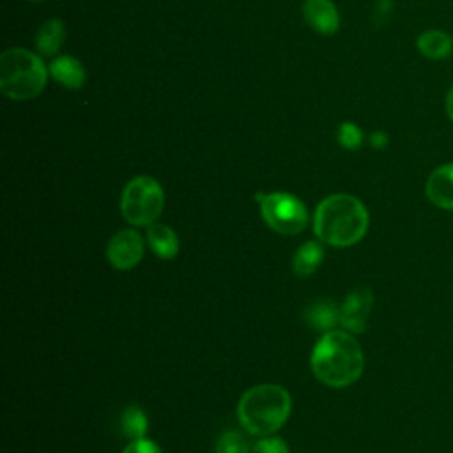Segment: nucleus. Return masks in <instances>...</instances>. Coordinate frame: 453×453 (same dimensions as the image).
Instances as JSON below:
<instances>
[{
    "label": "nucleus",
    "mask_w": 453,
    "mask_h": 453,
    "mask_svg": "<svg viewBox=\"0 0 453 453\" xmlns=\"http://www.w3.org/2000/svg\"><path fill=\"white\" fill-rule=\"evenodd\" d=\"M310 365L315 377L326 386L345 388L361 377L365 359L357 340L350 333L333 329L317 342Z\"/></svg>",
    "instance_id": "f257e3e1"
},
{
    "label": "nucleus",
    "mask_w": 453,
    "mask_h": 453,
    "mask_svg": "<svg viewBox=\"0 0 453 453\" xmlns=\"http://www.w3.org/2000/svg\"><path fill=\"white\" fill-rule=\"evenodd\" d=\"M368 211L361 200L347 193L324 198L313 216V230L320 241L347 248L359 242L368 230Z\"/></svg>",
    "instance_id": "f03ea898"
},
{
    "label": "nucleus",
    "mask_w": 453,
    "mask_h": 453,
    "mask_svg": "<svg viewBox=\"0 0 453 453\" xmlns=\"http://www.w3.org/2000/svg\"><path fill=\"white\" fill-rule=\"evenodd\" d=\"M292 409L290 395L276 384L250 388L237 403V418L242 428L253 435H271L287 421Z\"/></svg>",
    "instance_id": "7ed1b4c3"
},
{
    "label": "nucleus",
    "mask_w": 453,
    "mask_h": 453,
    "mask_svg": "<svg viewBox=\"0 0 453 453\" xmlns=\"http://www.w3.org/2000/svg\"><path fill=\"white\" fill-rule=\"evenodd\" d=\"M48 74L42 58L25 48H9L0 57V90L9 99H34L42 92Z\"/></svg>",
    "instance_id": "20e7f679"
},
{
    "label": "nucleus",
    "mask_w": 453,
    "mask_h": 453,
    "mask_svg": "<svg viewBox=\"0 0 453 453\" xmlns=\"http://www.w3.org/2000/svg\"><path fill=\"white\" fill-rule=\"evenodd\" d=\"M165 207V193L159 182L149 175L131 179L120 198L122 216L136 226H150Z\"/></svg>",
    "instance_id": "39448f33"
},
{
    "label": "nucleus",
    "mask_w": 453,
    "mask_h": 453,
    "mask_svg": "<svg viewBox=\"0 0 453 453\" xmlns=\"http://www.w3.org/2000/svg\"><path fill=\"white\" fill-rule=\"evenodd\" d=\"M255 198L260 203L264 221L278 234L294 235L306 228L308 211L304 203L290 193H258Z\"/></svg>",
    "instance_id": "423d86ee"
},
{
    "label": "nucleus",
    "mask_w": 453,
    "mask_h": 453,
    "mask_svg": "<svg viewBox=\"0 0 453 453\" xmlns=\"http://www.w3.org/2000/svg\"><path fill=\"white\" fill-rule=\"evenodd\" d=\"M373 306V292L366 287L354 288L340 306V324L354 334L365 333Z\"/></svg>",
    "instance_id": "0eeeda50"
},
{
    "label": "nucleus",
    "mask_w": 453,
    "mask_h": 453,
    "mask_svg": "<svg viewBox=\"0 0 453 453\" xmlns=\"http://www.w3.org/2000/svg\"><path fill=\"white\" fill-rule=\"evenodd\" d=\"M106 255L113 267H117L120 271L133 269L143 255L142 235L138 232L127 230V228L117 232L108 242Z\"/></svg>",
    "instance_id": "6e6552de"
},
{
    "label": "nucleus",
    "mask_w": 453,
    "mask_h": 453,
    "mask_svg": "<svg viewBox=\"0 0 453 453\" xmlns=\"http://www.w3.org/2000/svg\"><path fill=\"white\" fill-rule=\"evenodd\" d=\"M303 16L306 23L322 35H331L340 27V14L331 0H304Z\"/></svg>",
    "instance_id": "1a4fd4ad"
},
{
    "label": "nucleus",
    "mask_w": 453,
    "mask_h": 453,
    "mask_svg": "<svg viewBox=\"0 0 453 453\" xmlns=\"http://www.w3.org/2000/svg\"><path fill=\"white\" fill-rule=\"evenodd\" d=\"M425 193L435 207L453 211V163L441 165L428 175Z\"/></svg>",
    "instance_id": "9d476101"
},
{
    "label": "nucleus",
    "mask_w": 453,
    "mask_h": 453,
    "mask_svg": "<svg viewBox=\"0 0 453 453\" xmlns=\"http://www.w3.org/2000/svg\"><path fill=\"white\" fill-rule=\"evenodd\" d=\"M48 71L55 81H58L62 87L73 88V90L81 88L87 80L85 67L81 65V62L78 58L71 57V55H60V57L53 58Z\"/></svg>",
    "instance_id": "9b49d317"
},
{
    "label": "nucleus",
    "mask_w": 453,
    "mask_h": 453,
    "mask_svg": "<svg viewBox=\"0 0 453 453\" xmlns=\"http://www.w3.org/2000/svg\"><path fill=\"white\" fill-rule=\"evenodd\" d=\"M416 46L425 58L444 60L453 53V39L449 34L439 28L425 30L418 35Z\"/></svg>",
    "instance_id": "f8f14e48"
},
{
    "label": "nucleus",
    "mask_w": 453,
    "mask_h": 453,
    "mask_svg": "<svg viewBox=\"0 0 453 453\" xmlns=\"http://www.w3.org/2000/svg\"><path fill=\"white\" fill-rule=\"evenodd\" d=\"M306 324L320 333H329L340 322V308L331 299H319L304 311Z\"/></svg>",
    "instance_id": "ddd939ff"
},
{
    "label": "nucleus",
    "mask_w": 453,
    "mask_h": 453,
    "mask_svg": "<svg viewBox=\"0 0 453 453\" xmlns=\"http://www.w3.org/2000/svg\"><path fill=\"white\" fill-rule=\"evenodd\" d=\"M147 241L150 250L165 260H172L179 253V239L175 232L163 225V223H152L147 230Z\"/></svg>",
    "instance_id": "4468645a"
},
{
    "label": "nucleus",
    "mask_w": 453,
    "mask_h": 453,
    "mask_svg": "<svg viewBox=\"0 0 453 453\" xmlns=\"http://www.w3.org/2000/svg\"><path fill=\"white\" fill-rule=\"evenodd\" d=\"M64 39H65L64 23L57 18H51L39 27V30L35 34V48H37L39 55L51 57L60 50Z\"/></svg>",
    "instance_id": "2eb2a0df"
},
{
    "label": "nucleus",
    "mask_w": 453,
    "mask_h": 453,
    "mask_svg": "<svg viewBox=\"0 0 453 453\" xmlns=\"http://www.w3.org/2000/svg\"><path fill=\"white\" fill-rule=\"evenodd\" d=\"M324 258V248L322 244L315 241H306L301 244V248L294 253L292 269L297 276H308L317 271Z\"/></svg>",
    "instance_id": "dca6fc26"
},
{
    "label": "nucleus",
    "mask_w": 453,
    "mask_h": 453,
    "mask_svg": "<svg viewBox=\"0 0 453 453\" xmlns=\"http://www.w3.org/2000/svg\"><path fill=\"white\" fill-rule=\"evenodd\" d=\"M120 428H122L124 437H127L131 441L143 439L145 432L149 428V421H147V416H145L143 409L136 403H131L122 414Z\"/></svg>",
    "instance_id": "f3484780"
},
{
    "label": "nucleus",
    "mask_w": 453,
    "mask_h": 453,
    "mask_svg": "<svg viewBox=\"0 0 453 453\" xmlns=\"http://www.w3.org/2000/svg\"><path fill=\"white\" fill-rule=\"evenodd\" d=\"M214 453H250L248 441L237 430L223 432L216 442Z\"/></svg>",
    "instance_id": "a211bd4d"
},
{
    "label": "nucleus",
    "mask_w": 453,
    "mask_h": 453,
    "mask_svg": "<svg viewBox=\"0 0 453 453\" xmlns=\"http://www.w3.org/2000/svg\"><path fill=\"white\" fill-rule=\"evenodd\" d=\"M338 142L347 150H356L363 143V131L354 122H343L338 127Z\"/></svg>",
    "instance_id": "6ab92c4d"
},
{
    "label": "nucleus",
    "mask_w": 453,
    "mask_h": 453,
    "mask_svg": "<svg viewBox=\"0 0 453 453\" xmlns=\"http://www.w3.org/2000/svg\"><path fill=\"white\" fill-rule=\"evenodd\" d=\"M251 453H288V448L280 437H264L255 444Z\"/></svg>",
    "instance_id": "aec40b11"
},
{
    "label": "nucleus",
    "mask_w": 453,
    "mask_h": 453,
    "mask_svg": "<svg viewBox=\"0 0 453 453\" xmlns=\"http://www.w3.org/2000/svg\"><path fill=\"white\" fill-rule=\"evenodd\" d=\"M122 453H161V449L156 442L143 437L138 441H131V444Z\"/></svg>",
    "instance_id": "412c9836"
},
{
    "label": "nucleus",
    "mask_w": 453,
    "mask_h": 453,
    "mask_svg": "<svg viewBox=\"0 0 453 453\" xmlns=\"http://www.w3.org/2000/svg\"><path fill=\"white\" fill-rule=\"evenodd\" d=\"M370 145L373 149H384L388 145V134L384 131H373L370 134Z\"/></svg>",
    "instance_id": "4be33fe9"
},
{
    "label": "nucleus",
    "mask_w": 453,
    "mask_h": 453,
    "mask_svg": "<svg viewBox=\"0 0 453 453\" xmlns=\"http://www.w3.org/2000/svg\"><path fill=\"white\" fill-rule=\"evenodd\" d=\"M444 108H446V113L449 117V120L453 122V85L448 88L446 92V101H444Z\"/></svg>",
    "instance_id": "5701e85b"
},
{
    "label": "nucleus",
    "mask_w": 453,
    "mask_h": 453,
    "mask_svg": "<svg viewBox=\"0 0 453 453\" xmlns=\"http://www.w3.org/2000/svg\"><path fill=\"white\" fill-rule=\"evenodd\" d=\"M32 2H39V0H32Z\"/></svg>",
    "instance_id": "b1692460"
}]
</instances>
